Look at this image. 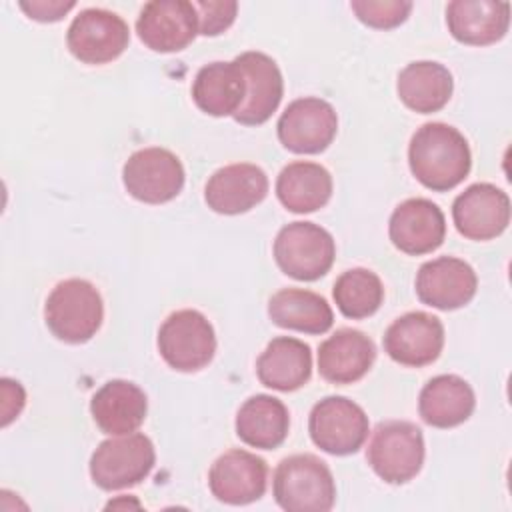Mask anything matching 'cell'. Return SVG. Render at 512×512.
Listing matches in <instances>:
<instances>
[{
  "mask_svg": "<svg viewBox=\"0 0 512 512\" xmlns=\"http://www.w3.org/2000/svg\"><path fill=\"white\" fill-rule=\"evenodd\" d=\"M408 164L422 186L446 192L468 176L472 154L460 130L444 122H426L410 138Z\"/></svg>",
  "mask_w": 512,
  "mask_h": 512,
  "instance_id": "1",
  "label": "cell"
},
{
  "mask_svg": "<svg viewBox=\"0 0 512 512\" xmlns=\"http://www.w3.org/2000/svg\"><path fill=\"white\" fill-rule=\"evenodd\" d=\"M272 494L286 512H328L336 502V484L324 460L314 454H292L276 466Z\"/></svg>",
  "mask_w": 512,
  "mask_h": 512,
  "instance_id": "2",
  "label": "cell"
},
{
  "mask_svg": "<svg viewBox=\"0 0 512 512\" xmlns=\"http://www.w3.org/2000/svg\"><path fill=\"white\" fill-rule=\"evenodd\" d=\"M102 318V296L98 288L84 278L58 282L44 304L48 330L68 344L88 342L98 332Z\"/></svg>",
  "mask_w": 512,
  "mask_h": 512,
  "instance_id": "3",
  "label": "cell"
},
{
  "mask_svg": "<svg viewBox=\"0 0 512 512\" xmlns=\"http://www.w3.org/2000/svg\"><path fill=\"white\" fill-rule=\"evenodd\" d=\"M422 430L408 420H384L372 430L366 460L370 468L388 484L412 480L424 464Z\"/></svg>",
  "mask_w": 512,
  "mask_h": 512,
  "instance_id": "4",
  "label": "cell"
},
{
  "mask_svg": "<svg viewBox=\"0 0 512 512\" xmlns=\"http://www.w3.org/2000/svg\"><path fill=\"white\" fill-rule=\"evenodd\" d=\"M154 462L152 440L142 432H130L98 444L90 458V476L102 490H122L148 478Z\"/></svg>",
  "mask_w": 512,
  "mask_h": 512,
  "instance_id": "5",
  "label": "cell"
},
{
  "mask_svg": "<svg viewBox=\"0 0 512 512\" xmlns=\"http://www.w3.org/2000/svg\"><path fill=\"white\" fill-rule=\"evenodd\" d=\"M334 258L332 234L314 222H290L276 234L274 260L294 280L312 282L322 278L332 268Z\"/></svg>",
  "mask_w": 512,
  "mask_h": 512,
  "instance_id": "6",
  "label": "cell"
},
{
  "mask_svg": "<svg viewBox=\"0 0 512 512\" xmlns=\"http://www.w3.org/2000/svg\"><path fill=\"white\" fill-rule=\"evenodd\" d=\"M158 352L170 368L178 372H198L214 358V328L198 310H176L158 330Z\"/></svg>",
  "mask_w": 512,
  "mask_h": 512,
  "instance_id": "7",
  "label": "cell"
},
{
  "mask_svg": "<svg viewBox=\"0 0 512 512\" xmlns=\"http://www.w3.org/2000/svg\"><path fill=\"white\" fill-rule=\"evenodd\" d=\"M308 432L312 442L328 454H354L368 438V416L346 396H326L312 406Z\"/></svg>",
  "mask_w": 512,
  "mask_h": 512,
  "instance_id": "8",
  "label": "cell"
},
{
  "mask_svg": "<svg viewBox=\"0 0 512 512\" xmlns=\"http://www.w3.org/2000/svg\"><path fill=\"white\" fill-rule=\"evenodd\" d=\"M184 166L166 148L150 146L130 154L122 168L128 194L146 204H164L176 198L184 186Z\"/></svg>",
  "mask_w": 512,
  "mask_h": 512,
  "instance_id": "9",
  "label": "cell"
},
{
  "mask_svg": "<svg viewBox=\"0 0 512 512\" xmlns=\"http://www.w3.org/2000/svg\"><path fill=\"white\" fill-rule=\"evenodd\" d=\"M130 42V30L122 16L104 8H86L68 26L66 44L84 64L116 60Z\"/></svg>",
  "mask_w": 512,
  "mask_h": 512,
  "instance_id": "10",
  "label": "cell"
},
{
  "mask_svg": "<svg viewBox=\"0 0 512 512\" xmlns=\"http://www.w3.org/2000/svg\"><path fill=\"white\" fill-rule=\"evenodd\" d=\"M276 132L286 150L294 154H318L332 144L338 132V116L332 104L322 98H298L280 114Z\"/></svg>",
  "mask_w": 512,
  "mask_h": 512,
  "instance_id": "11",
  "label": "cell"
},
{
  "mask_svg": "<svg viewBox=\"0 0 512 512\" xmlns=\"http://www.w3.org/2000/svg\"><path fill=\"white\" fill-rule=\"evenodd\" d=\"M452 220L464 238L492 240L508 228L510 198L494 184L476 182L454 198Z\"/></svg>",
  "mask_w": 512,
  "mask_h": 512,
  "instance_id": "12",
  "label": "cell"
},
{
  "mask_svg": "<svg viewBox=\"0 0 512 512\" xmlns=\"http://www.w3.org/2000/svg\"><path fill=\"white\" fill-rule=\"evenodd\" d=\"M268 484V464L248 450H228L214 460L208 472V486L216 500L232 506L256 502Z\"/></svg>",
  "mask_w": 512,
  "mask_h": 512,
  "instance_id": "13",
  "label": "cell"
},
{
  "mask_svg": "<svg viewBox=\"0 0 512 512\" xmlns=\"http://www.w3.org/2000/svg\"><path fill=\"white\" fill-rule=\"evenodd\" d=\"M138 38L154 52L184 50L198 34V14L186 0L146 2L136 20Z\"/></svg>",
  "mask_w": 512,
  "mask_h": 512,
  "instance_id": "14",
  "label": "cell"
},
{
  "mask_svg": "<svg viewBox=\"0 0 512 512\" xmlns=\"http://www.w3.org/2000/svg\"><path fill=\"white\" fill-rule=\"evenodd\" d=\"M444 348V326L438 316L414 310L396 318L384 334L386 354L402 364L420 368L432 364Z\"/></svg>",
  "mask_w": 512,
  "mask_h": 512,
  "instance_id": "15",
  "label": "cell"
},
{
  "mask_svg": "<svg viewBox=\"0 0 512 512\" xmlns=\"http://www.w3.org/2000/svg\"><path fill=\"white\" fill-rule=\"evenodd\" d=\"M478 288L474 268L454 256H440L420 266L416 274V296L422 304L438 310L466 306Z\"/></svg>",
  "mask_w": 512,
  "mask_h": 512,
  "instance_id": "16",
  "label": "cell"
},
{
  "mask_svg": "<svg viewBox=\"0 0 512 512\" xmlns=\"http://www.w3.org/2000/svg\"><path fill=\"white\" fill-rule=\"evenodd\" d=\"M234 62L244 74L246 96L232 118L244 126L264 124L276 112L284 96L282 72L264 52H242Z\"/></svg>",
  "mask_w": 512,
  "mask_h": 512,
  "instance_id": "17",
  "label": "cell"
},
{
  "mask_svg": "<svg viewBox=\"0 0 512 512\" xmlns=\"http://www.w3.org/2000/svg\"><path fill=\"white\" fill-rule=\"evenodd\" d=\"M388 236L404 254H428L444 242L446 220L432 200L408 198L394 208L388 222Z\"/></svg>",
  "mask_w": 512,
  "mask_h": 512,
  "instance_id": "18",
  "label": "cell"
},
{
  "mask_svg": "<svg viewBox=\"0 0 512 512\" xmlns=\"http://www.w3.org/2000/svg\"><path fill=\"white\" fill-rule=\"evenodd\" d=\"M268 194L266 172L250 162L218 168L206 182L204 200L218 214H242L260 204Z\"/></svg>",
  "mask_w": 512,
  "mask_h": 512,
  "instance_id": "19",
  "label": "cell"
},
{
  "mask_svg": "<svg viewBox=\"0 0 512 512\" xmlns=\"http://www.w3.org/2000/svg\"><path fill=\"white\" fill-rule=\"evenodd\" d=\"M146 412L148 398L144 390L130 380H108L90 400V414L96 426L110 436L136 432L144 424Z\"/></svg>",
  "mask_w": 512,
  "mask_h": 512,
  "instance_id": "20",
  "label": "cell"
},
{
  "mask_svg": "<svg viewBox=\"0 0 512 512\" xmlns=\"http://www.w3.org/2000/svg\"><path fill=\"white\" fill-rule=\"evenodd\" d=\"M376 360L370 336L354 328H340L318 348V372L330 384H352L360 380Z\"/></svg>",
  "mask_w": 512,
  "mask_h": 512,
  "instance_id": "21",
  "label": "cell"
},
{
  "mask_svg": "<svg viewBox=\"0 0 512 512\" xmlns=\"http://www.w3.org/2000/svg\"><path fill=\"white\" fill-rule=\"evenodd\" d=\"M450 34L468 46L502 40L510 26V4L496 0H454L446 6Z\"/></svg>",
  "mask_w": 512,
  "mask_h": 512,
  "instance_id": "22",
  "label": "cell"
},
{
  "mask_svg": "<svg viewBox=\"0 0 512 512\" xmlns=\"http://www.w3.org/2000/svg\"><path fill=\"white\" fill-rule=\"evenodd\" d=\"M256 374L266 388L278 392L298 390L312 376V350L298 338H272L256 360Z\"/></svg>",
  "mask_w": 512,
  "mask_h": 512,
  "instance_id": "23",
  "label": "cell"
},
{
  "mask_svg": "<svg viewBox=\"0 0 512 512\" xmlns=\"http://www.w3.org/2000/svg\"><path fill=\"white\" fill-rule=\"evenodd\" d=\"M476 406L472 386L456 374H440L424 384L418 396V412L428 426L454 428L466 422Z\"/></svg>",
  "mask_w": 512,
  "mask_h": 512,
  "instance_id": "24",
  "label": "cell"
},
{
  "mask_svg": "<svg viewBox=\"0 0 512 512\" xmlns=\"http://www.w3.org/2000/svg\"><path fill=\"white\" fill-rule=\"evenodd\" d=\"M246 96L244 74L238 64L210 62L202 66L192 82L194 104L210 116H234Z\"/></svg>",
  "mask_w": 512,
  "mask_h": 512,
  "instance_id": "25",
  "label": "cell"
},
{
  "mask_svg": "<svg viewBox=\"0 0 512 512\" xmlns=\"http://www.w3.org/2000/svg\"><path fill=\"white\" fill-rule=\"evenodd\" d=\"M396 90L406 108L420 114H430L448 104L454 90V80L444 64L418 60L400 70Z\"/></svg>",
  "mask_w": 512,
  "mask_h": 512,
  "instance_id": "26",
  "label": "cell"
},
{
  "mask_svg": "<svg viewBox=\"0 0 512 512\" xmlns=\"http://www.w3.org/2000/svg\"><path fill=\"white\" fill-rule=\"evenodd\" d=\"M290 428V414L282 400L270 394H256L244 400L236 414V436L260 450L278 448Z\"/></svg>",
  "mask_w": 512,
  "mask_h": 512,
  "instance_id": "27",
  "label": "cell"
},
{
  "mask_svg": "<svg viewBox=\"0 0 512 512\" xmlns=\"http://www.w3.org/2000/svg\"><path fill=\"white\" fill-rule=\"evenodd\" d=\"M276 196L280 204L294 214L314 212L328 204L332 196V176L316 162H290L276 178Z\"/></svg>",
  "mask_w": 512,
  "mask_h": 512,
  "instance_id": "28",
  "label": "cell"
},
{
  "mask_svg": "<svg viewBox=\"0 0 512 512\" xmlns=\"http://www.w3.org/2000/svg\"><path fill=\"white\" fill-rule=\"evenodd\" d=\"M270 320L288 330L324 334L334 324V314L324 296L304 288H282L268 302Z\"/></svg>",
  "mask_w": 512,
  "mask_h": 512,
  "instance_id": "29",
  "label": "cell"
},
{
  "mask_svg": "<svg viewBox=\"0 0 512 512\" xmlns=\"http://www.w3.org/2000/svg\"><path fill=\"white\" fill-rule=\"evenodd\" d=\"M332 296L346 318L360 320L372 316L380 308L384 286L376 272L368 268H350L336 278Z\"/></svg>",
  "mask_w": 512,
  "mask_h": 512,
  "instance_id": "30",
  "label": "cell"
},
{
  "mask_svg": "<svg viewBox=\"0 0 512 512\" xmlns=\"http://www.w3.org/2000/svg\"><path fill=\"white\" fill-rule=\"evenodd\" d=\"M352 12L360 22L372 28L388 30L402 24L410 10L412 2L406 0H354L350 2Z\"/></svg>",
  "mask_w": 512,
  "mask_h": 512,
  "instance_id": "31",
  "label": "cell"
},
{
  "mask_svg": "<svg viewBox=\"0 0 512 512\" xmlns=\"http://www.w3.org/2000/svg\"><path fill=\"white\" fill-rule=\"evenodd\" d=\"M198 14V32L202 36H218L236 18L238 2L218 0V2H192Z\"/></svg>",
  "mask_w": 512,
  "mask_h": 512,
  "instance_id": "32",
  "label": "cell"
},
{
  "mask_svg": "<svg viewBox=\"0 0 512 512\" xmlns=\"http://www.w3.org/2000/svg\"><path fill=\"white\" fill-rule=\"evenodd\" d=\"M76 2H62V0H32V2H20V8L38 22H56L60 20L68 10H72Z\"/></svg>",
  "mask_w": 512,
  "mask_h": 512,
  "instance_id": "33",
  "label": "cell"
}]
</instances>
